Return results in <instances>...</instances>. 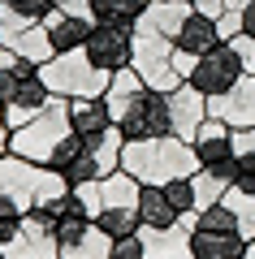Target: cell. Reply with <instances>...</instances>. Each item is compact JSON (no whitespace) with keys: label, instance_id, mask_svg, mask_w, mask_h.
I'll list each match as a JSON object with an SVG mask.
<instances>
[{"label":"cell","instance_id":"cell-1","mask_svg":"<svg viewBox=\"0 0 255 259\" xmlns=\"http://www.w3.org/2000/svg\"><path fill=\"white\" fill-rule=\"evenodd\" d=\"M121 168L138 186H164L173 177H195L199 160H195V147L186 139L164 134V139H147V143H126L121 147Z\"/></svg>","mask_w":255,"mask_h":259},{"label":"cell","instance_id":"cell-2","mask_svg":"<svg viewBox=\"0 0 255 259\" xmlns=\"http://www.w3.org/2000/svg\"><path fill=\"white\" fill-rule=\"evenodd\" d=\"M39 78L48 82V91L61 95V100H100L108 91V78L104 69H95L87 48H69V52H56L52 61L39 65Z\"/></svg>","mask_w":255,"mask_h":259},{"label":"cell","instance_id":"cell-3","mask_svg":"<svg viewBox=\"0 0 255 259\" xmlns=\"http://www.w3.org/2000/svg\"><path fill=\"white\" fill-rule=\"evenodd\" d=\"M113 121H117L121 139L126 143H147V139H164V134H173V121H169V95L156 91V87H138V91L126 95V104H121L117 112H113Z\"/></svg>","mask_w":255,"mask_h":259},{"label":"cell","instance_id":"cell-4","mask_svg":"<svg viewBox=\"0 0 255 259\" xmlns=\"http://www.w3.org/2000/svg\"><path fill=\"white\" fill-rule=\"evenodd\" d=\"M65 134H69V100L52 95V104L35 121H26L22 130H9V151L30 164H48V156L61 147Z\"/></svg>","mask_w":255,"mask_h":259},{"label":"cell","instance_id":"cell-5","mask_svg":"<svg viewBox=\"0 0 255 259\" xmlns=\"http://www.w3.org/2000/svg\"><path fill=\"white\" fill-rule=\"evenodd\" d=\"M130 69L164 95L182 87V74L173 69V39L156 35L147 26H134V61H130Z\"/></svg>","mask_w":255,"mask_h":259},{"label":"cell","instance_id":"cell-6","mask_svg":"<svg viewBox=\"0 0 255 259\" xmlns=\"http://www.w3.org/2000/svg\"><path fill=\"white\" fill-rule=\"evenodd\" d=\"M0 48H9L13 56H22V61H30V65H44V61L56 56L44 22L18 18V13H5V9H0Z\"/></svg>","mask_w":255,"mask_h":259},{"label":"cell","instance_id":"cell-7","mask_svg":"<svg viewBox=\"0 0 255 259\" xmlns=\"http://www.w3.org/2000/svg\"><path fill=\"white\" fill-rule=\"evenodd\" d=\"M238 78H242V61H238L234 44L225 39V44H216L212 52H203L199 61H195V74L186 78V82H191L203 100H216V95H225Z\"/></svg>","mask_w":255,"mask_h":259},{"label":"cell","instance_id":"cell-8","mask_svg":"<svg viewBox=\"0 0 255 259\" xmlns=\"http://www.w3.org/2000/svg\"><path fill=\"white\" fill-rule=\"evenodd\" d=\"M195 160H199L203 173L221 177V182L234 186V130L225 125L221 117H208L199 125V134H195Z\"/></svg>","mask_w":255,"mask_h":259},{"label":"cell","instance_id":"cell-9","mask_svg":"<svg viewBox=\"0 0 255 259\" xmlns=\"http://www.w3.org/2000/svg\"><path fill=\"white\" fill-rule=\"evenodd\" d=\"M87 56L104 74H121L134 61V30L130 26H95L87 39Z\"/></svg>","mask_w":255,"mask_h":259},{"label":"cell","instance_id":"cell-10","mask_svg":"<svg viewBox=\"0 0 255 259\" xmlns=\"http://www.w3.org/2000/svg\"><path fill=\"white\" fill-rule=\"evenodd\" d=\"M44 168H52V173H61V182L65 186H82V182H100V164H95V151L87 147V143L78 139V134H65L61 139V147L48 156V164Z\"/></svg>","mask_w":255,"mask_h":259},{"label":"cell","instance_id":"cell-11","mask_svg":"<svg viewBox=\"0 0 255 259\" xmlns=\"http://www.w3.org/2000/svg\"><path fill=\"white\" fill-rule=\"evenodd\" d=\"M5 259H61V246H56V238H52V229H48L39 207H30L22 216V229L5 246Z\"/></svg>","mask_w":255,"mask_h":259},{"label":"cell","instance_id":"cell-12","mask_svg":"<svg viewBox=\"0 0 255 259\" xmlns=\"http://www.w3.org/2000/svg\"><path fill=\"white\" fill-rule=\"evenodd\" d=\"M208 117H221L229 130H251L255 125V78L242 74L225 95L208 100Z\"/></svg>","mask_w":255,"mask_h":259},{"label":"cell","instance_id":"cell-13","mask_svg":"<svg viewBox=\"0 0 255 259\" xmlns=\"http://www.w3.org/2000/svg\"><path fill=\"white\" fill-rule=\"evenodd\" d=\"M138 242H143V259H195L191 216H182L177 225H164V229L143 225V229H138Z\"/></svg>","mask_w":255,"mask_h":259},{"label":"cell","instance_id":"cell-14","mask_svg":"<svg viewBox=\"0 0 255 259\" xmlns=\"http://www.w3.org/2000/svg\"><path fill=\"white\" fill-rule=\"evenodd\" d=\"M169 121H173V134H177V139L195 143L199 125L208 121V100H203L191 82H182L177 91H169Z\"/></svg>","mask_w":255,"mask_h":259},{"label":"cell","instance_id":"cell-15","mask_svg":"<svg viewBox=\"0 0 255 259\" xmlns=\"http://www.w3.org/2000/svg\"><path fill=\"white\" fill-rule=\"evenodd\" d=\"M108 130H117V121H113L104 95L100 100H69V134H78L87 147H95Z\"/></svg>","mask_w":255,"mask_h":259},{"label":"cell","instance_id":"cell-16","mask_svg":"<svg viewBox=\"0 0 255 259\" xmlns=\"http://www.w3.org/2000/svg\"><path fill=\"white\" fill-rule=\"evenodd\" d=\"M48 26V39H52L56 52H69V48H87V39H91L95 22L87 18V13H69V9H52L44 18Z\"/></svg>","mask_w":255,"mask_h":259},{"label":"cell","instance_id":"cell-17","mask_svg":"<svg viewBox=\"0 0 255 259\" xmlns=\"http://www.w3.org/2000/svg\"><path fill=\"white\" fill-rule=\"evenodd\" d=\"M48 104H52V91H48V82L44 78H26V87H22L18 95H13L9 104H5V125L9 130H22L26 125V121H35L39 112L48 108Z\"/></svg>","mask_w":255,"mask_h":259},{"label":"cell","instance_id":"cell-18","mask_svg":"<svg viewBox=\"0 0 255 259\" xmlns=\"http://www.w3.org/2000/svg\"><path fill=\"white\" fill-rule=\"evenodd\" d=\"M216 44H225V39H221V26H216V18H208V13H199V9H191V13H186L182 30L173 35V48H182V52H191V56H203V52H212Z\"/></svg>","mask_w":255,"mask_h":259},{"label":"cell","instance_id":"cell-19","mask_svg":"<svg viewBox=\"0 0 255 259\" xmlns=\"http://www.w3.org/2000/svg\"><path fill=\"white\" fill-rule=\"evenodd\" d=\"M191 246H195V259H242L246 255V238L229 229H199L191 225Z\"/></svg>","mask_w":255,"mask_h":259},{"label":"cell","instance_id":"cell-20","mask_svg":"<svg viewBox=\"0 0 255 259\" xmlns=\"http://www.w3.org/2000/svg\"><path fill=\"white\" fill-rule=\"evenodd\" d=\"M186 13H191L186 0H147V5H143V18H138L134 26H147V30H156V35L173 39L177 30H182Z\"/></svg>","mask_w":255,"mask_h":259},{"label":"cell","instance_id":"cell-21","mask_svg":"<svg viewBox=\"0 0 255 259\" xmlns=\"http://www.w3.org/2000/svg\"><path fill=\"white\" fill-rule=\"evenodd\" d=\"M87 18L95 26H130L143 18V0H87Z\"/></svg>","mask_w":255,"mask_h":259},{"label":"cell","instance_id":"cell-22","mask_svg":"<svg viewBox=\"0 0 255 259\" xmlns=\"http://www.w3.org/2000/svg\"><path fill=\"white\" fill-rule=\"evenodd\" d=\"M108 255H113V238L95 221L82 233H74L69 242H61V259H108Z\"/></svg>","mask_w":255,"mask_h":259},{"label":"cell","instance_id":"cell-23","mask_svg":"<svg viewBox=\"0 0 255 259\" xmlns=\"http://www.w3.org/2000/svg\"><path fill=\"white\" fill-rule=\"evenodd\" d=\"M35 74H39V65L13 56L9 48H0V108H5V104H9L13 95L26 87V78H35Z\"/></svg>","mask_w":255,"mask_h":259},{"label":"cell","instance_id":"cell-24","mask_svg":"<svg viewBox=\"0 0 255 259\" xmlns=\"http://www.w3.org/2000/svg\"><path fill=\"white\" fill-rule=\"evenodd\" d=\"M138 194H143V186H138L126 168L100 177V199H104V207H138ZM104 207H100V212H104Z\"/></svg>","mask_w":255,"mask_h":259},{"label":"cell","instance_id":"cell-25","mask_svg":"<svg viewBox=\"0 0 255 259\" xmlns=\"http://www.w3.org/2000/svg\"><path fill=\"white\" fill-rule=\"evenodd\" d=\"M138 221L152 225V229H164V225H177L182 216L173 212V203L164 199L160 186H143V194H138Z\"/></svg>","mask_w":255,"mask_h":259},{"label":"cell","instance_id":"cell-26","mask_svg":"<svg viewBox=\"0 0 255 259\" xmlns=\"http://www.w3.org/2000/svg\"><path fill=\"white\" fill-rule=\"evenodd\" d=\"M95 225H100L108 238H134V233L143 229V221H138V207H104V212L95 216Z\"/></svg>","mask_w":255,"mask_h":259},{"label":"cell","instance_id":"cell-27","mask_svg":"<svg viewBox=\"0 0 255 259\" xmlns=\"http://www.w3.org/2000/svg\"><path fill=\"white\" fill-rule=\"evenodd\" d=\"M160 190H164V199L173 203V212H177V216H191V212H199V194H195V177H173V182H164Z\"/></svg>","mask_w":255,"mask_h":259},{"label":"cell","instance_id":"cell-28","mask_svg":"<svg viewBox=\"0 0 255 259\" xmlns=\"http://www.w3.org/2000/svg\"><path fill=\"white\" fill-rule=\"evenodd\" d=\"M121 147H126V139H121V130H108L100 143H95V164H100V173L108 177V173H117L121 168Z\"/></svg>","mask_w":255,"mask_h":259},{"label":"cell","instance_id":"cell-29","mask_svg":"<svg viewBox=\"0 0 255 259\" xmlns=\"http://www.w3.org/2000/svg\"><path fill=\"white\" fill-rule=\"evenodd\" d=\"M221 203H225L242 225H255V194H251V190H238V186H229Z\"/></svg>","mask_w":255,"mask_h":259},{"label":"cell","instance_id":"cell-30","mask_svg":"<svg viewBox=\"0 0 255 259\" xmlns=\"http://www.w3.org/2000/svg\"><path fill=\"white\" fill-rule=\"evenodd\" d=\"M225 190H229V182H221V177H212V173H195V194H199V207H212V203H221L225 199Z\"/></svg>","mask_w":255,"mask_h":259},{"label":"cell","instance_id":"cell-31","mask_svg":"<svg viewBox=\"0 0 255 259\" xmlns=\"http://www.w3.org/2000/svg\"><path fill=\"white\" fill-rule=\"evenodd\" d=\"M0 9H5V13H18V18L44 22L48 13H52V5H48V0H0Z\"/></svg>","mask_w":255,"mask_h":259},{"label":"cell","instance_id":"cell-32","mask_svg":"<svg viewBox=\"0 0 255 259\" xmlns=\"http://www.w3.org/2000/svg\"><path fill=\"white\" fill-rule=\"evenodd\" d=\"M234 186L255 194V156H234Z\"/></svg>","mask_w":255,"mask_h":259},{"label":"cell","instance_id":"cell-33","mask_svg":"<svg viewBox=\"0 0 255 259\" xmlns=\"http://www.w3.org/2000/svg\"><path fill=\"white\" fill-rule=\"evenodd\" d=\"M234 44V52H238V61H242V74H251L255 78V39H246V35H238V39H229Z\"/></svg>","mask_w":255,"mask_h":259},{"label":"cell","instance_id":"cell-34","mask_svg":"<svg viewBox=\"0 0 255 259\" xmlns=\"http://www.w3.org/2000/svg\"><path fill=\"white\" fill-rule=\"evenodd\" d=\"M108 259H143V242H138V233H134V238H113V255Z\"/></svg>","mask_w":255,"mask_h":259},{"label":"cell","instance_id":"cell-35","mask_svg":"<svg viewBox=\"0 0 255 259\" xmlns=\"http://www.w3.org/2000/svg\"><path fill=\"white\" fill-rule=\"evenodd\" d=\"M234 156H255V125L234 130Z\"/></svg>","mask_w":255,"mask_h":259},{"label":"cell","instance_id":"cell-36","mask_svg":"<svg viewBox=\"0 0 255 259\" xmlns=\"http://www.w3.org/2000/svg\"><path fill=\"white\" fill-rule=\"evenodd\" d=\"M195 61H199V56H191V52H182V48H173V69L182 74V82L195 74Z\"/></svg>","mask_w":255,"mask_h":259},{"label":"cell","instance_id":"cell-37","mask_svg":"<svg viewBox=\"0 0 255 259\" xmlns=\"http://www.w3.org/2000/svg\"><path fill=\"white\" fill-rule=\"evenodd\" d=\"M191 9H199V13H208V18H221V9H225V0H186Z\"/></svg>","mask_w":255,"mask_h":259},{"label":"cell","instance_id":"cell-38","mask_svg":"<svg viewBox=\"0 0 255 259\" xmlns=\"http://www.w3.org/2000/svg\"><path fill=\"white\" fill-rule=\"evenodd\" d=\"M238 35L255 39V5H246V9H242V30H238ZM238 35H234V39H238Z\"/></svg>","mask_w":255,"mask_h":259},{"label":"cell","instance_id":"cell-39","mask_svg":"<svg viewBox=\"0 0 255 259\" xmlns=\"http://www.w3.org/2000/svg\"><path fill=\"white\" fill-rule=\"evenodd\" d=\"M9 151V125H0V156Z\"/></svg>","mask_w":255,"mask_h":259},{"label":"cell","instance_id":"cell-40","mask_svg":"<svg viewBox=\"0 0 255 259\" xmlns=\"http://www.w3.org/2000/svg\"><path fill=\"white\" fill-rule=\"evenodd\" d=\"M242 259H255V238L246 242V255H242Z\"/></svg>","mask_w":255,"mask_h":259},{"label":"cell","instance_id":"cell-41","mask_svg":"<svg viewBox=\"0 0 255 259\" xmlns=\"http://www.w3.org/2000/svg\"><path fill=\"white\" fill-rule=\"evenodd\" d=\"M48 5H52V9H69V0H48Z\"/></svg>","mask_w":255,"mask_h":259},{"label":"cell","instance_id":"cell-42","mask_svg":"<svg viewBox=\"0 0 255 259\" xmlns=\"http://www.w3.org/2000/svg\"><path fill=\"white\" fill-rule=\"evenodd\" d=\"M0 259H5V250H0Z\"/></svg>","mask_w":255,"mask_h":259},{"label":"cell","instance_id":"cell-43","mask_svg":"<svg viewBox=\"0 0 255 259\" xmlns=\"http://www.w3.org/2000/svg\"><path fill=\"white\" fill-rule=\"evenodd\" d=\"M143 5H147V0H143Z\"/></svg>","mask_w":255,"mask_h":259}]
</instances>
